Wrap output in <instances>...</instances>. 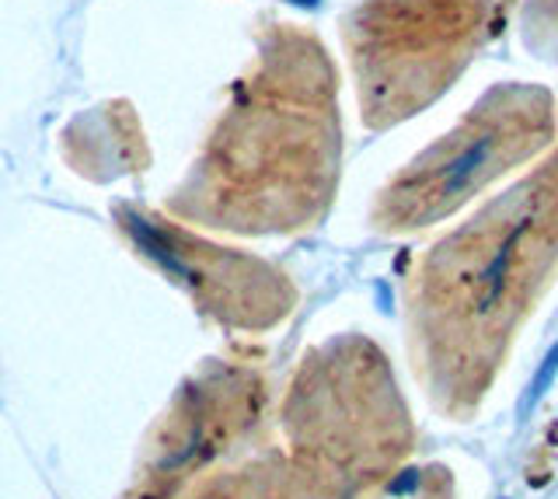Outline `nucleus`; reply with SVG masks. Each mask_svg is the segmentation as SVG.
<instances>
[{
  "mask_svg": "<svg viewBox=\"0 0 558 499\" xmlns=\"http://www.w3.org/2000/svg\"><path fill=\"white\" fill-rule=\"evenodd\" d=\"M558 283V147L471 206L401 277L405 364L436 419L475 423Z\"/></svg>",
  "mask_w": 558,
  "mask_h": 499,
  "instance_id": "nucleus-1",
  "label": "nucleus"
},
{
  "mask_svg": "<svg viewBox=\"0 0 558 499\" xmlns=\"http://www.w3.org/2000/svg\"><path fill=\"white\" fill-rule=\"evenodd\" d=\"M276 426L279 447L328 499H384L423 440L391 353L356 329L301 353Z\"/></svg>",
  "mask_w": 558,
  "mask_h": 499,
  "instance_id": "nucleus-3",
  "label": "nucleus"
},
{
  "mask_svg": "<svg viewBox=\"0 0 558 499\" xmlns=\"http://www.w3.org/2000/svg\"><path fill=\"white\" fill-rule=\"evenodd\" d=\"M502 0H353L339 39L363 130L433 109L499 32Z\"/></svg>",
  "mask_w": 558,
  "mask_h": 499,
  "instance_id": "nucleus-5",
  "label": "nucleus"
},
{
  "mask_svg": "<svg viewBox=\"0 0 558 499\" xmlns=\"http://www.w3.org/2000/svg\"><path fill=\"white\" fill-rule=\"evenodd\" d=\"M412 499H461L458 475H453V468H447V464H440V461L426 464Z\"/></svg>",
  "mask_w": 558,
  "mask_h": 499,
  "instance_id": "nucleus-10",
  "label": "nucleus"
},
{
  "mask_svg": "<svg viewBox=\"0 0 558 499\" xmlns=\"http://www.w3.org/2000/svg\"><path fill=\"white\" fill-rule=\"evenodd\" d=\"M174 499H328L279 443H262L223 468L203 475Z\"/></svg>",
  "mask_w": 558,
  "mask_h": 499,
  "instance_id": "nucleus-8",
  "label": "nucleus"
},
{
  "mask_svg": "<svg viewBox=\"0 0 558 499\" xmlns=\"http://www.w3.org/2000/svg\"><path fill=\"white\" fill-rule=\"evenodd\" d=\"M517 28L534 60L558 63V0H520Z\"/></svg>",
  "mask_w": 558,
  "mask_h": 499,
  "instance_id": "nucleus-9",
  "label": "nucleus"
},
{
  "mask_svg": "<svg viewBox=\"0 0 558 499\" xmlns=\"http://www.w3.org/2000/svg\"><path fill=\"white\" fill-rule=\"evenodd\" d=\"M345 168L342 74L311 25L276 22L241 81L196 214L244 234L318 231Z\"/></svg>",
  "mask_w": 558,
  "mask_h": 499,
  "instance_id": "nucleus-2",
  "label": "nucleus"
},
{
  "mask_svg": "<svg viewBox=\"0 0 558 499\" xmlns=\"http://www.w3.org/2000/svg\"><path fill=\"white\" fill-rule=\"evenodd\" d=\"M555 147V95L534 81H496L377 188L366 228L380 238H412L440 228Z\"/></svg>",
  "mask_w": 558,
  "mask_h": 499,
  "instance_id": "nucleus-4",
  "label": "nucleus"
},
{
  "mask_svg": "<svg viewBox=\"0 0 558 499\" xmlns=\"http://www.w3.org/2000/svg\"><path fill=\"white\" fill-rule=\"evenodd\" d=\"M126 231L150 263L199 301L206 315L241 332H272L301 304L293 277L269 259L189 241L144 214L126 210Z\"/></svg>",
  "mask_w": 558,
  "mask_h": 499,
  "instance_id": "nucleus-7",
  "label": "nucleus"
},
{
  "mask_svg": "<svg viewBox=\"0 0 558 499\" xmlns=\"http://www.w3.org/2000/svg\"><path fill=\"white\" fill-rule=\"evenodd\" d=\"M272 388L255 360H220L189 381L150 447L133 499H174L192 482L269 443Z\"/></svg>",
  "mask_w": 558,
  "mask_h": 499,
  "instance_id": "nucleus-6",
  "label": "nucleus"
},
{
  "mask_svg": "<svg viewBox=\"0 0 558 499\" xmlns=\"http://www.w3.org/2000/svg\"><path fill=\"white\" fill-rule=\"evenodd\" d=\"M555 101H558V95H555Z\"/></svg>",
  "mask_w": 558,
  "mask_h": 499,
  "instance_id": "nucleus-11",
  "label": "nucleus"
}]
</instances>
